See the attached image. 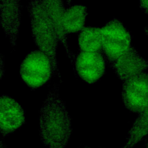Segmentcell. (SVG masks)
I'll return each mask as SVG.
<instances>
[{
  "mask_svg": "<svg viewBox=\"0 0 148 148\" xmlns=\"http://www.w3.org/2000/svg\"><path fill=\"white\" fill-rule=\"evenodd\" d=\"M40 136L48 148H64L70 138L71 120L56 85L49 92L40 110Z\"/></svg>",
  "mask_w": 148,
  "mask_h": 148,
  "instance_id": "cell-1",
  "label": "cell"
},
{
  "mask_svg": "<svg viewBox=\"0 0 148 148\" xmlns=\"http://www.w3.org/2000/svg\"><path fill=\"white\" fill-rule=\"evenodd\" d=\"M27 10L34 40L38 49L49 57L56 75L61 79L57 60V49L60 41L55 28L40 0H29Z\"/></svg>",
  "mask_w": 148,
  "mask_h": 148,
  "instance_id": "cell-2",
  "label": "cell"
},
{
  "mask_svg": "<svg viewBox=\"0 0 148 148\" xmlns=\"http://www.w3.org/2000/svg\"><path fill=\"white\" fill-rule=\"evenodd\" d=\"M20 73L23 81L32 90L45 85L56 75L50 58L39 49L26 56L20 65Z\"/></svg>",
  "mask_w": 148,
  "mask_h": 148,
  "instance_id": "cell-3",
  "label": "cell"
},
{
  "mask_svg": "<svg viewBox=\"0 0 148 148\" xmlns=\"http://www.w3.org/2000/svg\"><path fill=\"white\" fill-rule=\"evenodd\" d=\"M101 35L102 53L109 66L131 47L130 33L116 18L110 20L101 28Z\"/></svg>",
  "mask_w": 148,
  "mask_h": 148,
  "instance_id": "cell-4",
  "label": "cell"
},
{
  "mask_svg": "<svg viewBox=\"0 0 148 148\" xmlns=\"http://www.w3.org/2000/svg\"><path fill=\"white\" fill-rule=\"evenodd\" d=\"M121 97L125 107L139 114L148 106V73L145 72L123 82Z\"/></svg>",
  "mask_w": 148,
  "mask_h": 148,
  "instance_id": "cell-5",
  "label": "cell"
},
{
  "mask_svg": "<svg viewBox=\"0 0 148 148\" xmlns=\"http://www.w3.org/2000/svg\"><path fill=\"white\" fill-rule=\"evenodd\" d=\"M106 59L101 52L80 51L74 59V66L77 75L84 82L92 84L105 74Z\"/></svg>",
  "mask_w": 148,
  "mask_h": 148,
  "instance_id": "cell-6",
  "label": "cell"
},
{
  "mask_svg": "<svg viewBox=\"0 0 148 148\" xmlns=\"http://www.w3.org/2000/svg\"><path fill=\"white\" fill-rule=\"evenodd\" d=\"M0 127L3 136H6L23 125L25 113L21 106L12 98L3 95L0 101Z\"/></svg>",
  "mask_w": 148,
  "mask_h": 148,
  "instance_id": "cell-7",
  "label": "cell"
},
{
  "mask_svg": "<svg viewBox=\"0 0 148 148\" xmlns=\"http://www.w3.org/2000/svg\"><path fill=\"white\" fill-rule=\"evenodd\" d=\"M110 66L123 82L145 72L148 69V61L131 46Z\"/></svg>",
  "mask_w": 148,
  "mask_h": 148,
  "instance_id": "cell-8",
  "label": "cell"
},
{
  "mask_svg": "<svg viewBox=\"0 0 148 148\" xmlns=\"http://www.w3.org/2000/svg\"><path fill=\"white\" fill-rule=\"evenodd\" d=\"M1 25L12 47L16 45L21 21L20 0H1Z\"/></svg>",
  "mask_w": 148,
  "mask_h": 148,
  "instance_id": "cell-9",
  "label": "cell"
},
{
  "mask_svg": "<svg viewBox=\"0 0 148 148\" xmlns=\"http://www.w3.org/2000/svg\"><path fill=\"white\" fill-rule=\"evenodd\" d=\"M48 17L51 21L56 33L60 43L64 47L68 57L71 63L74 64V58L71 52L67 42L66 34L65 32L63 20L65 13V7L63 0H40Z\"/></svg>",
  "mask_w": 148,
  "mask_h": 148,
  "instance_id": "cell-10",
  "label": "cell"
},
{
  "mask_svg": "<svg viewBox=\"0 0 148 148\" xmlns=\"http://www.w3.org/2000/svg\"><path fill=\"white\" fill-rule=\"evenodd\" d=\"M87 8L82 5H75L65 9L63 25L66 35L80 32L85 27Z\"/></svg>",
  "mask_w": 148,
  "mask_h": 148,
  "instance_id": "cell-11",
  "label": "cell"
},
{
  "mask_svg": "<svg viewBox=\"0 0 148 148\" xmlns=\"http://www.w3.org/2000/svg\"><path fill=\"white\" fill-rule=\"evenodd\" d=\"M148 136V106L138 114L129 130L125 145L122 148H133Z\"/></svg>",
  "mask_w": 148,
  "mask_h": 148,
  "instance_id": "cell-12",
  "label": "cell"
},
{
  "mask_svg": "<svg viewBox=\"0 0 148 148\" xmlns=\"http://www.w3.org/2000/svg\"><path fill=\"white\" fill-rule=\"evenodd\" d=\"M78 44L82 51L101 52L102 49L101 28L98 27H85L80 32Z\"/></svg>",
  "mask_w": 148,
  "mask_h": 148,
  "instance_id": "cell-13",
  "label": "cell"
},
{
  "mask_svg": "<svg viewBox=\"0 0 148 148\" xmlns=\"http://www.w3.org/2000/svg\"><path fill=\"white\" fill-rule=\"evenodd\" d=\"M139 6L144 13L148 14V0H139Z\"/></svg>",
  "mask_w": 148,
  "mask_h": 148,
  "instance_id": "cell-14",
  "label": "cell"
},
{
  "mask_svg": "<svg viewBox=\"0 0 148 148\" xmlns=\"http://www.w3.org/2000/svg\"><path fill=\"white\" fill-rule=\"evenodd\" d=\"M1 77L3 76V59H2V57H1Z\"/></svg>",
  "mask_w": 148,
  "mask_h": 148,
  "instance_id": "cell-15",
  "label": "cell"
},
{
  "mask_svg": "<svg viewBox=\"0 0 148 148\" xmlns=\"http://www.w3.org/2000/svg\"><path fill=\"white\" fill-rule=\"evenodd\" d=\"M145 140H146V144H145V148H148V136L145 139Z\"/></svg>",
  "mask_w": 148,
  "mask_h": 148,
  "instance_id": "cell-16",
  "label": "cell"
},
{
  "mask_svg": "<svg viewBox=\"0 0 148 148\" xmlns=\"http://www.w3.org/2000/svg\"><path fill=\"white\" fill-rule=\"evenodd\" d=\"M145 32L146 35H147V37H148V25L145 27Z\"/></svg>",
  "mask_w": 148,
  "mask_h": 148,
  "instance_id": "cell-17",
  "label": "cell"
},
{
  "mask_svg": "<svg viewBox=\"0 0 148 148\" xmlns=\"http://www.w3.org/2000/svg\"><path fill=\"white\" fill-rule=\"evenodd\" d=\"M1 148H8L5 145H4L2 142H1Z\"/></svg>",
  "mask_w": 148,
  "mask_h": 148,
  "instance_id": "cell-18",
  "label": "cell"
},
{
  "mask_svg": "<svg viewBox=\"0 0 148 148\" xmlns=\"http://www.w3.org/2000/svg\"><path fill=\"white\" fill-rule=\"evenodd\" d=\"M84 148H90V147H88V146H85Z\"/></svg>",
  "mask_w": 148,
  "mask_h": 148,
  "instance_id": "cell-19",
  "label": "cell"
}]
</instances>
